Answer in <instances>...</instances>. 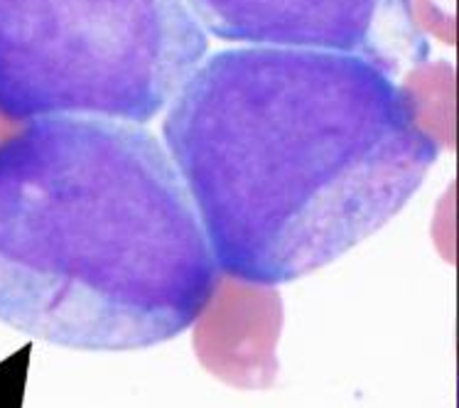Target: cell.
<instances>
[{"mask_svg":"<svg viewBox=\"0 0 459 408\" xmlns=\"http://www.w3.org/2000/svg\"><path fill=\"white\" fill-rule=\"evenodd\" d=\"M219 271L261 288L334 264L405 209L440 158L420 106L357 55L216 52L162 124Z\"/></svg>","mask_w":459,"mask_h":408,"instance_id":"6da1fadb","label":"cell"},{"mask_svg":"<svg viewBox=\"0 0 459 408\" xmlns=\"http://www.w3.org/2000/svg\"><path fill=\"white\" fill-rule=\"evenodd\" d=\"M219 264L168 148L141 126L48 116L0 143V323L128 352L204 315Z\"/></svg>","mask_w":459,"mask_h":408,"instance_id":"7a4b0ae2","label":"cell"},{"mask_svg":"<svg viewBox=\"0 0 459 408\" xmlns=\"http://www.w3.org/2000/svg\"><path fill=\"white\" fill-rule=\"evenodd\" d=\"M206 55L187 0H0V116L143 126Z\"/></svg>","mask_w":459,"mask_h":408,"instance_id":"3957f363","label":"cell"},{"mask_svg":"<svg viewBox=\"0 0 459 408\" xmlns=\"http://www.w3.org/2000/svg\"><path fill=\"white\" fill-rule=\"evenodd\" d=\"M202 28L251 48L357 55L391 76L428 62L412 0H187Z\"/></svg>","mask_w":459,"mask_h":408,"instance_id":"277c9868","label":"cell"},{"mask_svg":"<svg viewBox=\"0 0 459 408\" xmlns=\"http://www.w3.org/2000/svg\"><path fill=\"white\" fill-rule=\"evenodd\" d=\"M197 323V350L209 369L238 386L271 384L281 327L278 295L271 288L238 283L229 298L216 288Z\"/></svg>","mask_w":459,"mask_h":408,"instance_id":"5b68a950","label":"cell"},{"mask_svg":"<svg viewBox=\"0 0 459 408\" xmlns=\"http://www.w3.org/2000/svg\"><path fill=\"white\" fill-rule=\"evenodd\" d=\"M15 126L18 124H10L8 118H3V116H0V143L5 141V138L15 131Z\"/></svg>","mask_w":459,"mask_h":408,"instance_id":"8992f818","label":"cell"},{"mask_svg":"<svg viewBox=\"0 0 459 408\" xmlns=\"http://www.w3.org/2000/svg\"><path fill=\"white\" fill-rule=\"evenodd\" d=\"M457 408H459V381H457Z\"/></svg>","mask_w":459,"mask_h":408,"instance_id":"52a82bcc","label":"cell"}]
</instances>
